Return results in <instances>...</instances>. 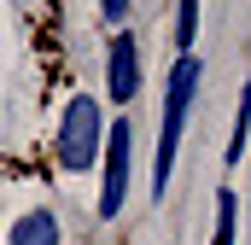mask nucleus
Wrapping results in <instances>:
<instances>
[{
  "label": "nucleus",
  "instance_id": "1",
  "mask_svg": "<svg viewBox=\"0 0 251 245\" xmlns=\"http://www.w3.org/2000/svg\"><path fill=\"white\" fill-rule=\"evenodd\" d=\"M199 76H204L199 53H181V59L170 64V82H164V122H158V158H152V204L170 193L176 152H181V134H187V111H193V94H199Z\"/></svg>",
  "mask_w": 251,
  "mask_h": 245
},
{
  "label": "nucleus",
  "instance_id": "7",
  "mask_svg": "<svg viewBox=\"0 0 251 245\" xmlns=\"http://www.w3.org/2000/svg\"><path fill=\"white\" fill-rule=\"evenodd\" d=\"M246 122H251V99L240 94V111H234V128H228V170H234L240 152H246Z\"/></svg>",
  "mask_w": 251,
  "mask_h": 245
},
{
  "label": "nucleus",
  "instance_id": "4",
  "mask_svg": "<svg viewBox=\"0 0 251 245\" xmlns=\"http://www.w3.org/2000/svg\"><path fill=\"white\" fill-rule=\"evenodd\" d=\"M105 94L117 111L134 105V94H140V35L134 29H111V41H105Z\"/></svg>",
  "mask_w": 251,
  "mask_h": 245
},
{
  "label": "nucleus",
  "instance_id": "2",
  "mask_svg": "<svg viewBox=\"0 0 251 245\" xmlns=\"http://www.w3.org/2000/svg\"><path fill=\"white\" fill-rule=\"evenodd\" d=\"M100 146H105V105L94 94H70L59 111V134H53V158H59L64 175H82L100 164Z\"/></svg>",
  "mask_w": 251,
  "mask_h": 245
},
{
  "label": "nucleus",
  "instance_id": "6",
  "mask_svg": "<svg viewBox=\"0 0 251 245\" xmlns=\"http://www.w3.org/2000/svg\"><path fill=\"white\" fill-rule=\"evenodd\" d=\"M240 240V193L222 187L216 193V228H210V245H234Z\"/></svg>",
  "mask_w": 251,
  "mask_h": 245
},
{
  "label": "nucleus",
  "instance_id": "3",
  "mask_svg": "<svg viewBox=\"0 0 251 245\" xmlns=\"http://www.w3.org/2000/svg\"><path fill=\"white\" fill-rule=\"evenodd\" d=\"M128 170H134V122L111 117L105 122V146H100V198H94V216L100 222H117L123 216Z\"/></svg>",
  "mask_w": 251,
  "mask_h": 245
},
{
  "label": "nucleus",
  "instance_id": "5",
  "mask_svg": "<svg viewBox=\"0 0 251 245\" xmlns=\"http://www.w3.org/2000/svg\"><path fill=\"white\" fill-rule=\"evenodd\" d=\"M6 245H64V228H59L53 210H24L6 228Z\"/></svg>",
  "mask_w": 251,
  "mask_h": 245
},
{
  "label": "nucleus",
  "instance_id": "8",
  "mask_svg": "<svg viewBox=\"0 0 251 245\" xmlns=\"http://www.w3.org/2000/svg\"><path fill=\"white\" fill-rule=\"evenodd\" d=\"M128 6H134V0H100V12H105V24H111V29H123Z\"/></svg>",
  "mask_w": 251,
  "mask_h": 245
}]
</instances>
